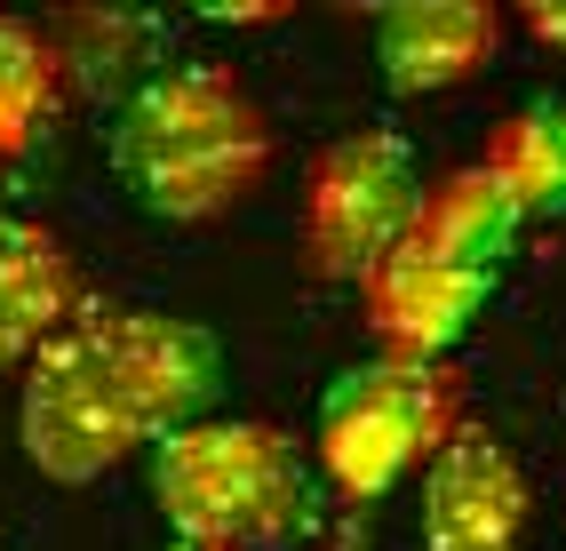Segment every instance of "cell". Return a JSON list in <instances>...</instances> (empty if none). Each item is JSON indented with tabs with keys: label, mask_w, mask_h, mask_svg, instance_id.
Wrapping results in <instances>:
<instances>
[{
	"label": "cell",
	"mask_w": 566,
	"mask_h": 551,
	"mask_svg": "<svg viewBox=\"0 0 566 551\" xmlns=\"http://www.w3.org/2000/svg\"><path fill=\"white\" fill-rule=\"evenodd\" d=\"M112 176L160 225H216L272 176V113L232 64L144 72L112 113Z\"/></svg>",
	"instance_id": "obj_1"
},
{
	"label": "cell",
	"mask_w": 566,
	"mask_h": 551,
	"mask_svg": "<svg viewBox=\"0 0 566 551\" xmlns=\"http://www.w3.org/2000/svg\"><path fill=\"white\" fill-rule=\"evenodd\" d=\"M153 503L176 543L287 551L319 528V471L280 424H192L153 448Z\"/></svg>",
	"instance_id": "obj_2"
},
{
	"label": "cell",
	"mask_w": 566,
	"mask_h": 551,
	"mask_svg": "<svg viewBox=\"0 0 566 551\" xmlns=\"http://www.w3.org/2000/svg\"><path fill=\"white\" fill-rule=\"evenodd\" d=\"M463 424V384L447 376V360H359L319 392L312 416V471L352 496L375 503L391 496L407 471H423Z\"/></svg>",
	"instance_id": "obj_3"
},
{
	"label": "cell",
	"mask_w": 566,
	"mask_h": 551,
	"mask_svg": "<svg viewBox=\"0 0 566 551\" xmlns=\"http://www.w3.org/2000/svg\"><path fill=\"white\" fill-rule=\"evenodd\" d=\"M17 432L41 480L56 488H88L104 471H120L144 439V416L120 384V360L104 336V304H81L56 336L24 360V399H17Z\"/></svg>",
	"instance_id": "obj_4"
},
{
	"label": "cell",
	"mask_w": 566,
	"mask_h": 551,
	"mask_svg": "<svg viewBox=\"0 0 566 551\" xmlns=\"http://www.w3.org/2000/svg\"><path fill=\"white\" fill-rule=\"evenodd\" d=\"M423 193H431V176H423L407 136H391V128L335 136L304 176V264L319 280L359 288L407 240Z\"/></svg>",
	"instance_id": "obj_5"
},
{
	"label": "cell",
	"mask_w": 566,
	"mask_h": 551,
	"mask_svg": "<svg viewBox=\"0 0 566 551\" xmlns=\"http://www.w3.org/2000/svg\"><path fill=\"white\" fill-rule=\"evenodd\" d=\"M104 336H112L120 384H128L153 448L176 439V432H192V424H208L216 392H223V344L200 320H176V312H153V304H104Z\"/></svg>",
	"instance_id": "obj_6"
},
{
	"label": "cell",
	"mask_w": 566,
	"mask_h": 551,
	"mask_svg": "<svg viewBox=\"0 0 566 551\" xmlns=\"http://www.w3.org/2000/svg\"><path fill=\"white\" fill-rule=\"evenodd\" d=\"M495 280L503 272L455 264V256H439V248H423L407 232L384 264L359 280V304H367V328H375V344H384V360H447L471 336V320L486 312Z\"/></svg>",
	"instance_id": "obj_7"
},
{
	"label": "cell",
	"mask_w": 566,
	"mask_h": 551,
	"mask_svg": "<svg viewBox=\"0 0 566 551\" xmlns=\"http://www.w3.org/2000/svg\"><path fill=\"white\" fill-rule=\"evenodd\" d=\"M526 536V471L486 424H455V439L423 464V551H518Z\"/></svg>",
	"instance_id": "obj_8"
},
{
	"label": "cell",
	"mask_w": 566,
	"mask_h": 551,
	"mask_svg": "<svg viewBox=\"0 0 566 551\" xmlns=\"http://www.w3.org/2000/svg\"><path fill=\"white\" fill-rule=\"evenodd\" d=\"M511 17L486 0H407L375 17V72L391 96H439L495 64Z\"/></svg>",
	"instance_id": "obj_9"
},
{
	"label": "cell",
	"mask_w": 566,
	"mask_h": 551,
	"mask_svg": "<svg viewBox=\"0 0 566 551\" xmlns=\"http://www.w3.org/2000/svg\"><path fill=\"white\" fill-rule=\"evenodd\" d=\"M81 304H88V288H81L72 248L49 225L0 208V376L24 367Z\"/></svg>",
	"instance_id": "obj_10"
},
{
	"label": "cell",
	"mask_w": 566,
	"mask_h": 551,
	"mask_svg": "<svg viewBox=\"0 0 566 551\" xmlns=\"http://www.w3.org/2000/svg\"><path fill=\"white\" fill-rule=\"evenodd\" d=\"M518 225H526V216L511 208V193H503V184L471 160V168H455V176H439V184H431L407 232L423 240V248H439V256H455V264L503 272V264H511Z\"/></svg>",
	"instance_id": "obj_11"
},
{
	"label": "cell",
	"mask_w": 566,
	"mask_h": 551,
	"mask_svg": "<svg viewBox=\"0 0 566 551\" xmlns=\"http://www.w3.org/2000/svg\"><path fill=\"white\" fill-rule=\"evenodd\" d=\"M486 176L511 193V208L535 216H566V104H518V113L486 136Z\"/></svg>",
	"instance_id": "obj_12"
},
{
	"label": "cell",
	"mask_w": 566,
	"mask_h": 551,
	"mask_svg": "<svg viewBox=\"0 0 566 551\" xmlns=\"http://www.w3.org/2000/svg\"><path fill=\"white\" fill-rule=\"evenodd\" d=\"M0 89H24V96H64V72H56V49L41 41L32 24L0 17Z\"/></svg>",
	"instance_id": "obj_13"
},
{
	"label": "cell",
	"mask_w": 566,
	"mask_h": 551,
	"mask_svg": "<svg viewBox=\"0 0 566 551\" xmlns=\"http://www.w3.org/2000/svg\"><path fill=\"white\" fill-rule=\"evenodd\" d=\"M56 113L49 96H24V89H0V160L9 153H24L32 136H41V121Z\"/></svg>",
	"instance_id": "obj_14"
},
{
	"label": "cell",
	"mask_w": 566,
	"mask_h": 551,
	"mask_svg": "<svg viewBox=\"0 0 566 551\" xmlns=\"http://www.w3.org/2000/svg\"><path fill=\"white\" fill-rule=\"evenodd\" d=\"M518 24H526V32H535V41H543V49H566V9H526Z\"/></svg>",
	"instance_id": "obj_15"
},
{
	"label": "cell",
	"mask_w": 566,
	"mask_h": 551,
	"mask_svg": "<svg viewBox=\"0 0 566 551\" xmlns=\"http://www.w3.org/2000/svg\"><path fill=\"white\" fill-rule=\"evenodd\" d=\"M168 551H200V543H168Z\"/></svg>",
	"instance_id": "obj_16"
}]
</instances>
